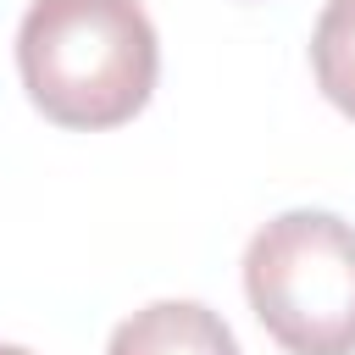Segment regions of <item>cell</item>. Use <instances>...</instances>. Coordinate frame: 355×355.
<instances>
[{"mask_svg": "<svg viewBox=\"0 0 355 355\" xmlns=\"http://www.w3.org/2000/svg\"><path fill=\"white\" fill-rule=\"evenodd\" d=\"M17 72L55 128L133 122L161 72V39L139 0H33L17 28Z\"/></svg>", "mask_w": 355, "mask_h": 355, "instance_id": "cell-1", "label": "cell"}, {"mask_svg": "<svg viewBox=\"0 0 355 355\" xmlns=\"http://www.w3.org/2000/svg\"><path fill=\"white\" fill-rule=\"evenodd\" d=\"M255 322L288 355H355V227L333 211H283L244 250Z\"/></svg>", "mask_w": 355, "mask_h": 355, "instance_id": "cell-2", "label": "cell"}, {"mask_svg": "<svg viewBox=\"0 0 355 355\" xmlns=\"http://www.w3.org/2000/svg\"><path fill=\"white\" fill-rule=\"evenodd\" d=\"M105 355H239V338L200 300H155L116 322Z\"/></svg>", "mask_w": 355, "mask_h": 355, "instance_id": "cell-3", "label": "cell"}, {"mask_svg": "<svg viewBox=\"0 0 355 355\" xmlns=\"http://www.w3.org/2000/svg\"><path fill=\"white\" fill-rule=\"evenodd\" d=\"M311 72L316 89L355 122V0H327L311 33Z\"/></svg>", "mask_w": 355, "mask_h": 355, "instance_id": "cell-4", "label": "cell"}, {"mask_svg": "<svg viewBox=\"0 0 355 355\" xmlns=\"http://www.w3.org/2000/svg\"><path fill=\"white\" fill-rule=\"evenodd\" d=\"M0 355H33V349H22V344H0Z\"/></svg>", "mask_w": 355, "mask_h": 355, "instance_id": "cell-5", "label": "cell"}]
</instances>
